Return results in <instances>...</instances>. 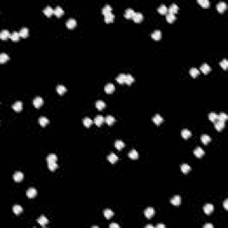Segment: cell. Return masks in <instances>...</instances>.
<instances>
[{
	"label": "cell",
	"instance_id": "cell-2",
	"mask_svg": "<svg viewBox=\"0 0 228 228\" xmlns=\"http://www.w3.org/2000/svg\"><path fill=\"white\" fill-rule=\"evenodd\" d=\"M23 174L22 173V172L20 171H17L15 172L14 174H13V180L15 181V182H21V181H22V179H23Z\"/></svg>",
	"mask_w": 228,
	"mask_h": 228
},
{
	"label": "cell",
	"instance_id": "cell-54",
	"mask_svg": "<svg viewBox=\"0 0 228 228\" xmlns=\"http://www.w3.org/2000/svg\"><path fill=\"white\" fill-rule=\"evenodd\" d=\"M224 209H226V210L228 209V200H225V201H224Z\"/></svg>",
	"mask_w": 228,
	"mask_h": 228
},
{
	"label": "cell",
	"instance_id": "cell-33",
	"mask_svg": "<svg viewBox=\"0 0 228 228\" xmlns=\"http://www.w3.org/2000/svg\"><path fill=\"white\" fill-rule=\"evenodd\" d=\"M103 215H104V217H105L107 219H110V218H111V217H113L114 213H113V211L111 209H110V208H107V209L104 210Z\"/></svg>",
	"mask_w": 228,
	"mask_h": 228
},
{
	"label": "cell",
	"instance_id": "cell-37",
	"mask_svg": "<svg viewBox=\"0 0 228 228\" xmlns=\"http://www.w3.org/2000/svg\"><path fill=\"white\" fill-rule=\"evenodd\" d=\"M105 106H106V104H105V102H104L103 101L99 100V101H97V102H95V107H96L98 110H100V111H102V109H104Z\"/></svg>",
	"mask_w": 228,
	"mask_h": 228
},
{
	"label": "cell",
	"instance_id": "cell-20",
	"mask_svg": "<svg viewBox=\"0 0 228 228\" xmlns=\"http://www.w3.org/2000/svg\"><path fill=\"white\" fill-rule=\"evenodd\" d=\"M44 14L47 17H51L54 14V9L51 6H46L44 9Z\"/></svg>",
	"mask_w": 228,
	"mask_h": 228
},
{
	"label": "cell",
	"instance_id": "cell-24",
	"mask_svg": "<svg viewBox=\"0 0 228 228\" xmlns=\"http://www.w3.org/2000/svg\"><path fill=\"white\" fill-rule=\"evenodd\" d=\"M181 135H182L183 138L188 139L189 137H191V135H192V132L188 129H184V130H182V132H181Z\"/></svg>",
	"mask_w": 228,
	"mask_h": 228
},
{
	"label": "cell",
	"instance_id": "cell-45",
	"mask_svg": "<svg viewBox=\"0 0 228 228\" xmlns=\"http://www.w3.org/2000/svg\"><path fill=\"white\" fill-rule=\"evenodd\" d=\"M9 59H10L9 56H8V55H6V54L3 53L0 55V62H1V63H5V62H7Z\"/></svg>",
	"mask_w": 228,
	"mask_h": 228
},
{
	"label": "cell",
	"instance_id": "cell-49",
	"mask_svg": "<svg viewBox=\"0 0 228 228\" xmlns=\"http://www.w3.org/2000/svg\"><path fill=\"white\" fill-rule=\"evenodd\" d=\"M134 80H135V79H134L133 76H132V75H130V74H128L126 76V81H125V83H126V84H128V86H129V85H131L132 83L134 82Z\"/></svg>",
	"mask_w": 228,
	"mask_h": 228
},
{
	"label": "cell",
	"instance_id": "cell-52",
	"mask_svg": "<svg viewBox=\"0 0 228 228\" xmlns=\"http://www.w3.org/2000/svg\"><path fill=\"white\" fill-rule=\"evenodd\" d=\"M219 64H220V66L223 68V69H227V67H228V61L226 60V59H224L222 62H220V63H219Z\"/></svg>",
	"mask_w": 228,
	"mask_h": 228
},
{
	"label": "cell",
	"instance_id": "cell-47",
	"mask_svg": "<svg viewBox=\"0 0 228 228\" xmlns=\"http://www.w3.org/2000/svg\"><path fill=\"white\" fill-rule=\"evenodd\" d=\"M92 123H93V120H92L90 118H85V119H83V124H84V126L86 127V128H89V127L92 125Z\"/></svg>",
	"mask_w": 228,
	"mask_h": 228
},
{
	"label": "cell",
	"instance_id": "cell-18",
	"mask_svg": "<svg viewBox=\"0 0 228 228\" xmlns=\"http://www.w3.org/2000/svg\"><path fill=\"white\" fill-rule=\"evenodd\" d=\"M170 201H171V203L174 205V206H179V205L181 204V197L178 195H176L172 198Z\"/></svg>",
	"mask_w": 228,
	"mask_h": 228
},
{
	"label": "cell",
	"instance_id": "cell-55",
	"mask_svg": "<svg viewBox=\"0 0 228 228\" xmlns=\"http://www.w3.org/2000/svg\"><path fill=\"white\" fill-rule=\"evenodd\" d=\"M214 226H213V224H206L204 225V228H213Z\"/></svg>",
	"mask_w": 228,
	"mask_h": 228
},
{
	"label": "cell",
	"instance_id": "cell-48",
	"mask_svg": "<svg viewBox=\"0 0 228 228\" xmlns=\"http://www.w3.org/2000/svg\"><path fill=\"white\" fill-rule=\"evenodd\" d=\"M105 121H106V123L109 125V126H111L113 123L115 122V119H114V117H112L111 115H109V116L106 117Z\"/></svg>",
	"mask_w": 228,
	"mask_h": 228
},
{
	"label": "cell",
	"instance_id": "cell-39",
	"mask_svg": "<svg viewBox=\"0 0 228 228\" xmlns=\"http://www.w3.org/2000/svg\"><path fill=\"white\" fill-rule=\"evenodd\" d=\"M104 21H105L106 23H111V22L114 21V14H112V13H109L108 15L104 16Z\"/></svg>",
	"mask_w": 228,
	"mask_h": 228
},
{
	"label": "cell",
	"instance_id": "cell-14",
	"mask_svg": "<svg viewBox=\"0 0 228 228\" xmlns=\"http://www.w3.org/2000/svg\"><path fill=\"white\" fill-rule=\"evenodd\" d=\"M22 108H23V104H22V102H20V101H18V102H16L15 103L13 104V109L15 111H17V112L22 111Z\"/></svg>",
	"mask_w": 228,
	"mask_h": 228
},
{
	"label": "cell",
	"instance_id": "cell-34",
	"mask_svg": "<svg viewBox=\"0 0 228 228\" xmlns=\"http://www.w3.org/2000/svg\"><path fill=\"white\" fill-rule=\"evenodd\" d=\"M126 74H119L117 77V79H116L117 82L119 83V84H124L125 81H126Z\"/></svg>",
	"mask_w": 228,
	"mask_h": 228
},
{
	"label": "cell",
	"instance_id": "cell-25",
	"mask_svg": "<svg viewBox=\"0 0 228 228\" xmlns=\"http://www.w3.org/2000/svg\"><path fill=\"white\" fill-rule=\"evenodd\" d=\"M22 210H23V208H22L20 205H14V206L13 207V212L17 216L20 215V214L22 212Z\"/></svg>",
	"mask_w": 228,
	"mask_h": 228
},
{
	"label": "cell",
	"instance_id": "cell-38",
	"mask_svg": "<svg viewBox=\"0 0 228 228\" xmlns=\"http://www.w3.org/2000/svg\"><path fill=\"white\" fill-rule=\"evenodd\" d=\"M201 142H202V144H208V143L211 141V138H210V136L208 135H202L201 137Z\"/></svg>",
	"mask_w": 228,
	"mask_h": 228
},
{
	"label": "cell",
	"instance_id": "cell-50",
	"mask_svg": "<svg viewBox=\"0 0 228 228\" xmlns=\"http://www.w3.org/2000/svg\"><path fill=\"white\" fill-rule=\"evenodd\" d=\"M58 168V165H57L56 162H50L48 163V168H49L51 171H55L56 168Z\"/></svg>",
	"mask_w": 228,
	"mask_h": 228
},
{
	"label": "cell",
	"instance_id": "cell-9",
	"mask_svg": "<svg viewBox=\"0 0 228 228\" xmlns=\"http://www.w3.org/2000/svg\"><path fill=\"white\" fill-rule=\"evenodd\" d=\"M114 90H115V86H114V85L111 84V83H109V84H107L105 86V87H104V91L106 92L107 94H112L113 92H114Z\"/></svg>",
	"mask_w": 228,
	"mask_h": 228
},
{
	"label": "cell",
	"instance_id": "cell-17",
	"mask_svg": "<svg viewBox=\"0 0 228 228\" xmlns=\"http://www.w3.org/2000/svg\"><path fill=\"white\" fill-rule=\"evenodd\" d=\"M211 71V68L209 67V65H208L207 63H203L201 67V71L204 74H208Z\"/></svg>",
	"mask_w": 228,
	"mask_h": 228
},
{
	"label": "cell",
	"instance_id": "cell-1",
	"mask_svg": "<svg viewBox=\"0 0 228 228\" xmlns=\"http://www.w3.org/2000/svg\"><path fill=\"white\" fill-rule=\"evenodd\" d=\"M43 102H44L43 98H41L40 96L36 97V98L33 100V104H34V106L36 108H40L41 106L43 105Z\"/></svg>",
	"mask_w": 228,
	"mask_h": 228
},
{
	"label": "cell",
	"instance_id": "cell-22",
	"mask_svg": "<svg viewBox=\"0 0 228 228\" xmlns=\"http://www.w3.org/2000/svg\"><path fill=\"white\" fill-rule=\"evenodd\" d=\"M152 121L154 122V124L161 125V123H162V121H163V119H162V117H161V115L157 114V115H155L153 118H152Z\"/></svg>",
	"mask_w": 228,
	"mask_h": 228
},
{
	"label": "cell",
	"instance_id": "cell-5",
	"mask_svg": "<svg viewBox=\"0 0 228 228\" xmlns=\"http://www.w3.org/2000/svg\"><path fill=\"white\" fill-rule=\"evenodd\" d=\"M26 195L29 199H32V198H34L37 195V190L35 188H29V189H28L27 192H26Z\"/></svg>",
	"mask_w": 228,
	"mask_h": 228
},
{
	"label": "cell",
	"instance_id": "cell-13",
	"mask_svg": "<svg viewBox=\"0 0 228 228\" xmlns=\"http://www.w3.org/2000/svg\"><path fill=\"white\" fill-rule=\"evenodd\" d=\"M151 39H154V40H156V41L160 40V39H161V31L159 30V29H157V30H155L151 35Z\"/></svg>",
	"mask_w": 228,
	"mask_h": 228
},
{
	"label": "cell",
	"instance_id": "cell-21",
	"mask_svg": "<svg viewBox=\"0 0 228 228\" xmlns=\"http://www.w3.org/2000/svg\"><path fill=\"white\" fill-rule=\"evenodd\" d=\"M48 222H49V221H48V219L46 218L45 216H41V217L38 219V223L42 226H45L46 224H47Z\"/></svg>",
	"mask_w": 228,
	"mask_h": 228
},
{
	"label": "cell",
	"instance_id": "cell-11",
	"mask_svg": "<svg viewBox=\"0 0 228 228\" xmlns=\"http://www.w3.org/2000/svg\"><path fill=\"white\" fill-rule=\"evenodd\" d=\"M215 128H216V129H217V131H221V130H223L224 129V121L218 120V119H217V120L215 122Z\"/></svg>",
	"mask_w": 228,
	"mask_h": 228
},
{
	"label": "cell",
	"instance_id": "cell-41",
	"mask_svg": "<svg viewBox=\"0 0 228 228\" xmlns=\"http://www.w3.org/2000/svg\"><path fill=\"white\" fill-rule=\"evenodd\" d=\"M198 4H200L202 8H208L209 6V1L208 0H198Z\"/></svg>",
	"mask_w": 228,
	"mask_h": 228
},
{
	"label": "cell",
	"instance_id": "cell-12",
	"mask_svg": "<svg viewBox=\"0 0 228 228\" xmlns=\"http://www.w3.org/2000/svg\"><path fill=\"white\" fill-rule=\"evenodd\" d=\"M194 153L197 158H201L205 154V152L201 147H197V148H195V150L194 151Z\"/></svg>",
	"mask_w": 228,
	"mask_h": 228
},
{
	"label": "cell",
	"instance_id": "cell-29",
	"mask_svg": "<svg viewBox=\"0 0 228 228\" xmlns=\"http://www.w3.org/2000/svg\"><path fill=\"white\" fill-rule=\"evenodd\" d=\"M46 161L48 163L50 162H56L57 161V156L55 153H51L46 157Z\"/></svg>",
	"mask_w": 228,
	"mask_h": 228
},
{
	"label": "cell",
	"instance_id": "cell-23",
	"mask_svg": "<svg viewBox=\"0 0 228 228\" xmlns=\"http://www.w3.org/2000/svg\"><path fill=\"white\" fill-rule=\"evenodd\" d=\"M66 91H67V88H66L64 86H62V85H59V86H57L56 92L60 95H63V94H65Z\"/></svg>",
	"mask_w": 228,
	"mask_h": 228
},
{
	"label": "cell",
	"instance_id": "cell-30",
	"mask_svg": "<svg viewBox=\"0 0 228 228\" xmlns=\"http://www.w3.org/2000/svg\"><path fill=\"white\" fill-rule=\"evenodd\" d=\"M158 12H159L161 14L164 15V14H167L168 13V7H167L165 5H161V6H160L159 8H158Z\"/></svg>",
	"mask_w": 228,
	"mask_h": 228
},
{
	"label": "cell",
	"instance_id": "cell-46",
	"mask_svg": "<svg viewBox=\"0 0 228 228\" xmlns=\"http://www.w3.org/2000/svg\"><path fill=\"white\" fill-rule=\"evenodd\" d=\"M217 117H218V115H217V113H215V112H211V113L208 114V119H209V120L212 121V122H214V123L217 120Z\"/></svg>",
	"mask_w": 228,
	"mask_h": 228
},
{
	"label": "cell",
	"instance_id": "cell-40",
	"mask_svg": "<svg viewBox=\"0 0 228 228\" xmlns=\"http://www.w3.org/2000/svg\"><path fill=\"white\" fill-rule=\"evenodd\" d=\"M181 171L184 174H187L189 173V171H191V167L188 164H183L181 166Z\"/></svg>",
	"mask_w": 228,
	"mask_h": 228
},
{
	"label": "cell",
	"instance_id": "cell-16",
	"mask_svg": "<svg viewBox=\"0 0 228 228\" xmlns=\"http://www.w3.org/2000/svg\"><path fill=\"white\" fill-rule=\"evenodd\" d=\"M226 7H227V6H226V4L224 2H219L218 4L217 5V10L219 12V13L224 12L226 9Z\"/></svg>",
	"mask_w": 228,
	"mask_h": 228
},
{
	"label": "cell",
	"instance_id": "cell-4",
	"mask_svg": "<svg viewBox=\"0 0 228 228\" xmlns=\"http://www.w3.org/2000/svg\"><path fill=\"white\" fill-rule=\"evenodd\" d=\"M104 120H105V119H104L102 116L99 115V116H96V117L95 118V119H94V123H95L97 127H101L102 123L104 122Z\"/></svg>",
	"mask_w": 228,
	"mask_h": 228
},
{
	"label": "cell",
	"instance_id": "cell-19",
	"mask_svg": "<svg viewBox=\"0 0 228 228\" xmlns=\"http://www.w3.org/2000/svg\"><path fill=\"white\" fill-rule=\"evenodd\" d=\"M76 25H77V22L74 19H69L66 22V26H67L68 29H73V28L76 27Z\"/></svg>",
	"mask_w": 228,
	"mask_h": 228
},
{
	"label": "cell",
	"instance_id": "cell-3",
	"mask_svg": "<svg viewBox=\"0 0 228 228\" xmlns=\"http://www.w3.org/2000/svg\"><path fill=\"white\" fill-rule=\"evenodd\" d=\"M155 214V211L152 208H147L145 210H144V216H145L147 218H151Z\"/></svg>",
	"mask_w": 228,
	"mask_h": 228
},
{
	"label": "cell",
	"instance_id": "cell-35",
	"mask_svg": "<svg viewBox=\"0 0 228 228\" xmlns=\"http://www.w3.org/2000/svg\"><path fill=\"white\" fill-rule=\"evenodd\" d=\"M19 34H20V37L25 39V38L28 37V35H29V29H28L27 28H22V29L20 30V32H19Z\"/></svg>",
	"mask_w": 228,
	"mask_h": 228
},
{
	"label": "cell",
	"instance_id": "cell-53",
	"mask_svg": "<svg viewBox=\"0 0 228 228\" xmlns=\"http://www.w3.org/2000/svg\"><path fill=\"white\" fill-rule=\"evenodd\" d=\"M110 228H119V225L118 224H115V223H112V224H110Z\"/></svg>",
	"mask_w": 228,
	"mask_h": 228
},
{
	"label": "cell",
	"instance_id": "cell-15",
	"mask_svg": "<svg viewBox=\"0 0 228 228\" xmlns=\"http://www.w3.org/2000/svg\"><path fill=\"white\" fill-rule=\"evenodd\" d=\"M168 13H171V14H176V13L178 12V6L176 4H172L170 5L169 8H168Z\"/></svg>",
	"mask_w": 228,
	"mask_h": 228
},
{
	"label": "cell",
	"instance_id": "cell-6",
	"mask_svg": "<svg viewBox=\"0 0 228 228\" xmlns=\"http://www.w3.org/2000/svg\"><path fill=\"white\" fill-rule=\"evenodd\" d=\"M203 210H204L205 214L210 215L214 210V206L212 204H206L204 207H203Z\"/></svg>",
	"mask_w": 228,
	"mask_h": 228
},
{
	"label": "cell",
	"instance_id": "cell-36",
	"mask_svg": "<svg viewBox=\"0 0 228 228\" xmlns=\"http://www.w3.org/2000/svg\"><path fill=\"white\" fill-rule=\"evenodd\" d=\"M128 157L131 160H137L138 159V152L135 150H132L129 153H128Z\"/></svg>",
	"mask_w": 228,
	"mask_h": 228
},
{
	"label": "cell",
	"instance_id": "cell-10",
	"mask_svg": "<svg viewBox=\"0 0 228 228\" xmlns=\"http://www.w3.org/2000/svg\"><path fill=\"white\" fill-rule=\"evenodd\" d=\"M0 38H1L2 40H6L7 39L11 38V34H10V32L7 29H4V30H2L1 34H0Z\"/></svg>",
	"mask_w": 228,
	"mask_h": 228
},
{
	"label": "cell",
	"instance_id": "cell-28",
	"mask_svg": "<svg viewBox=\"0 0 228 228\" xmlns=\"http://www.w3.org/2000/svg\"><path fill=\"white\" fill-rule=\"evenodd\" d=\"M102 13L104 15V16L108 15L109 13H111V6H109V5H106V6H104L103 8H102Z\"/></svg>",
	"mask_w": 228,
	"mask_h": 228
},
{
	"label": "cell",
	"instance_id": "cell-26",
	"mask_svg": "<svg viewBox=\"0 0 228 228\" xmlns=\"http://www.w3.org/2000/svg\"><path fill=\"white\" fill-rule=\"evenodd\" d=\"M39 124H40V126L44 128V127H46V125L49 123V119L46 117H40L39 119Z\"/></svg>",
	"mask_w": 228,
	"mask_h": 228
},
{
	"label": "cell",
	"instance_id": "cell-44",
	"mask_svg": "<svg viewBox=\"0 0 228 228\" xmlns=\"http://www.w3.org/2000/svg\"><path fill=\"white\" fill-rule=\"evenodd\" d=\"M10 39H11L12 41H13V42L19 41V39H20V34H19V32L14 31L13 34H11V38H10Z\"/></svg>",
	"mask_w": 228,
	"mask_h": 228
},
{
	"label": "cell",
	"instance_id": "cell-31",
	"mask_svg": "<svg viewBox=\"0 0 228 228\" xmlns=\"http://www.w3.org/2000/svg\"><path fill=\"white\" fill-rule=\"evenodd\" d=\"M118 160H119V158L115 153H111L108 156V161L111 163H115L116 161H118Z\"/></svg>",
	"mask_w": 228,
	"mask_h": 228
},
{
	"label": "cell",
	"instance_id": "cell-8",
	"mask_svg": "<svg viewBox=\"0 0 228 228\" xmlns=\"http://www.w3.org/2000/svg\"><path fill=\"white\" fill-rule=\"evenodd\" d=\"M133 20L135 23H140L143 20H144V15L141 13H135L133 17Z\"/></svg>",
	"mask_w": 228,
	"mask_h": 228
},
{
	"label": "cell",
	"instance_id": "cell-27",
	"mask_svg": "<svg viewBox=\"0 0 228 228\" xmlns=\"http://www.w3.org/2000/svg\"><path fill=\"white\" fill-rule=\"evenodd\" d=\"M63 13H64L63 10H62V8L60 7V6H57V7L54 10V14L57 17H61L62 14H63Z\"/></svg>",
	"mask_w": 228,
	"mask_h": 228
},
{
	"label": "cell",
	"instance_id": "cell-7",
	"mask_svg": "<svg viewBox=\"0 0 228 228\" xmlns=\"http://www.w3.org/2000/svg\"><path fill=\"white\" fill-rule=\"evenodd\" d=\"M135 11H134L133 9H131V8H128V9L126 10V12H125V18L126 19H133L134 15H135Z\"/></svg>",
	"mask_w": 228,
	"mask_h": 228
},
{
	"label": "cell",
	"instance_id": "cell-57",
	"mask_svg": "<svg viewBox=\"0 0 228 228\" xmlns=\"http://www.w3.org/2000/svg\"><path fill=\"white\" fill-rule=\"evenodd\" d=\"M145 227L146 228H153V225H151V224H147Z\"/></svg>",
	"mask_w": 228,
	"mask_h": 228
},
{
	"label": "cell",
	"instance_id": "cell-56",
	"mask_svg": "<svg viewBox=\"0 0 228 228\" xmlns=\"http://www.w3.org/2000/svg\"><path fill=\"white\" fill-rule=\"evenodd\" d=\"M156 227H157V228H165V227H166V225H165V224H158Z\"/></svg>",
	"mask_w": 228,
	"mask_h": 228
},
{
	"label": "cell",
	"instance_id": "cell-51",
	"mask_svg": "<svg viewBox=\"0 0 228 228\" xmlns=\"http://www.w3.org/2000/svg\"><path fill=\"white\" fill-rule=\"evenodd\" d=\"M227 119H228V116L226 115L224 112L220 113V114L218 115V117H217V119H218V120H222V121H225Z\"/></svg>",
	"mask_w": 228,
	"mask_h": 228
},
{
	"label": "cell",
	"instance_id": "cell-43",
	"mask_svg": "<svg viewBox=\"0 0 228 228\" xmlns=\"http://www.w3.org/2000/svg\"><path fill=\"white\" fill-rule=\"evenodd\" d=\"M124 146H125V144L121 140H117L115 142V147H116V149H118L119 151L122 150L123 148H124Z\"/></svg>",
	"mask_w": 228,
	"mask_h": 228
},
{
	"label": "cell",
	"instance_id": "cell-32",
	"mask_svg": "<svg viewBox=\"0 0 228 228\" xmlns=\"http://www.w3.org/2000/svg\"><path fill=\"white\" fill-rule=\"evenodd\" d=\"M176 15L175 14H171V13H168L166 14V20L168 23H173L174 22L176 21Z\"/></svg>",
	"mask_w": 228,
	"mask_h": 228
},
{
	"label": "cell",
	"instance_id": "cell-42",
	"mask_svg": "<svg viewBox=\"0 0 228 228\" xmlns=\"http://www.w3.org/2000/svg\"><path fill=\"white\" fill-rule=\"evenodd\" d=\"M200 74V71L198 69H196V68H192V69H190V75L192 76V78H196L198 77Z\"/></svg>",
	"mask_w": 228,
	"mask_h": 228
}]
</instances>
